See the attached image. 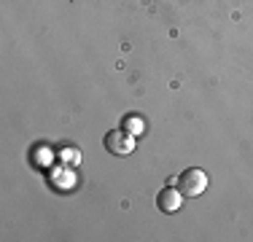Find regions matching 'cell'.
I'll return each mask as SVG.
<instances>
[{
    "instance_id": "6da1fadb",
    "label": "cell",
    "mask_w": 253,
    "mask_h": 242,
    "mask_svg": "<svg viewBox=\"0 0 253 242\" xmlns=\"http://www.w3.org/2000/svg\"><path fill=\"white\" fill-rule=\"evenodd\" d=\"M175 183H178V191L183 194V197H200V194H205V189H208L210 178L200 167H191V169H186V172H180V178Z\"/></svg>"
},
{
    "instance_id": "7a4b0ae2",
    "label": "cell",
    "mask_w": 253,
    "mask_h": 242,
    "mask_svg": "<svg viewBox=\"0 0 253 242\" xmlns=\"http://www.w3.org/2000/svg\"><path fill=\"white\" fill-rule=\"evenodd\" d=\"M105 148L111 151L113 156H126V154L135 151V140H132V135L122 126V129H111L105 135Z\"/></svg>"
},
{
    "instance_id": "3957f363",
    "label": "cell",
    "mask_w": 253,
    "mask_h": 242,
    "mask_svg": "<svg viewBox=\"0 0 253 242\" xmlns=\"http://www.w3.org/2000/svg\"><path fill=\"white\" fill-rule=\"evenodd\" d=\"M180 204H183V194L175 191V189H162L159 197H156V207L162 210V213H175V210H180Z\"/></svg>"
},
{
    "instance_id": "277c9868",
    "label": "cell",
    "mask_w": 253,
    "mask_h": 242,
    "mask_svg": "<svg viewBox=\"0 0 253 242\" xmlns=\"http://www.w3.org/2000/svg\"><path fill=\"white\" fill-rule=\"evenodd\" d=\"M124 129L129 132V135H140V132H143V121L137 116H129V119H124Z\"/></svg>"
}]
</instances>
